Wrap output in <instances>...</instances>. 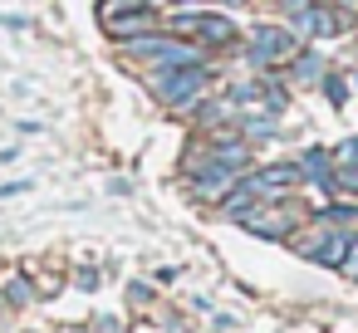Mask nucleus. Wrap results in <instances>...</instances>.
I'll use <instances>...</instances> for the list:
<instances>
[{
	"label": "nucleus",
	"instance_id": "nucleus-1",
	"mask_svg": "<svg viewBox=\"0 0 358 333\" xmlns=\"http://www.w3.org/2000/svg\"><path fill=\"white\" fill-rule=\"evenodd\" d=\"M128 59H152L157 69H172V64H201V50L177 40V35H157V30H143V35H128L118 40Z\"/></svg>",
	"mask_w": 358,
	"mask_h": 333
},
{
	"label": "nucleus",
	"instance_id": "nucleus-2",
	"mask_svg": "<svg viewBox=\"0 0 358 333\" xmlns=\"http://www.w3.org/2000/svg\"><path fill=\"white\" fill-rule=\"evenodd\" d=\"M148 89L167 103V108H192L206 94V69L201 64H172V69H152Z\"/></svg>",
	"mask_w": 358,
	"mask_h": 333
},
{
	"label": "nucleus",
	"instance_id": "nucleus-3",
	"mask_svg": "<svg viewBox=\"0 0 358 333\" xmlns=\"http://www.w3.org/2000/svg\"><path fill=\"white\" fill-rule=\"evenodd\" d=\"M299 54V35L285 25H255L250 30V64L270 69V64H289Z\"/></svg>",
	"mask_w": 358,
	"mask_h": 333
},
{
	"label": "nucleus",
	"instance_id": "nucleus-4",
	"mask_svg": "<svg viewBox=\"0 0 358 333\" xmlns=\"http://www.w3.org/2000/svg\"><path fill=\"white\" fill-rule=\"evenodd\" d=\"M236 182H241V167H231V162H221V157H206V162L192 167V196L216 201V196H226Z\"/></svg>",
	"mask_w": 358,
	"mask_h": 333
},
{
	"label": "nucleus",
	"instance_id": "nucleus-5",
	"mask_svg": "<svg viewBox=\"0 0 358 333\" xmlns=\"http://www.w3.org/2000/svg\"><path fill=\"white\" fill-rule=\"evenodd\" d=\"M167 30L172 35H196L201 45H231L236 40V25L221 20V15H172Z\"/></svg>",
	"mask_w": 358,
	"mask_h": 333
},
{
	"label": "nucleus",
	"instance_id": "nucleus-6",
	"mask_svg": "<svg viewBox=\"0 0 358 333\" xmlns=\"http://www.w3.org/2000/svg\"><path fill=\"white\" fill-rule=\"evenodd\" d=\"M343 25H348L343 10H324V6H314V0H309L304 10L289 15V30H294V35H324V40H329V35H338Z\"/></svg>",
	"mask_w": 358,
	"mask_h": 333
},
{
	"label": "nucleus",
	"instance_id": "nucleus-7",
	"mask_svg": "<svg viewBox=\"0 0 358 333\" xmlns=\"http://www.w3.org/2000/svg\"><path fill=\"white\" fill-rule=\"evenodd\" d=\"M294 221H299V216H285V206H260V201L241 216V225H245V230L270 235V240H285V235L294 230Z\"/></svg>",
	"mask_w": 358,
	"mask_h": 333
},
{
	"label": "nucleus",
	"instance_id": "nucleus-8",
	"mask_svg": "<svg viewBox=\"0 0 358 333\" xmlns=\"http://www.w3.org/2000/svg\"><path fill=\"white\" fill-rule=\"evenodd\" d=\"M113 40H128V35H143V30H157L162 20L152 15V6H138V10H118V15H103L99 20Z\"/></svg>",
	"mask_w": 358,
	"mask_h": 333
},
{
	"label": "nucleus",
	"instance_id": "nucleus-9",
	"mask_svg": "<svg viewBox=\"0 0 358 333\" xmlns=\"http://www.w3.org/2000/svg\"><path fill=\"white\" fill-rule=\"evenodd\" d=\"M343 250H348V240H343L338 230H324L319 240H309V245H299V255H304V260H314V265H334V269H338V260H343Z\"/></svg>",
	"mask_w": 358,
	"mask_h": 333
},
{
	"label": "nucleus",
	"instance_id": "nucleus-10",
	"mask_svg": "<svg viewBox=\"0 0 358 333\" xmlns=\"http://www.w3.org/2000/svg\"><path fill=\"white\" fill-rule=\"evenodd\" d=\"M299 177L329 191V186H334V157H329V152H319V147H309V152L299 157Z\"/></svg>",
	"mask_w": 358,
	"mask_h": 333
},
{
	"label": "nucleus",
	"instance_id": "nucleus-11",
	"mask_svg": "<svg viewBox=\"0 0 358 333\" xmlns=\"http://www.w3.org/2000/svg\"><path fill=\"white\" fill-rule=\"evenodd\" d=\"M236 133H241V138H255V142H265V138H275V113L241 118V123H236Z\"/></svg>",
	"mask_w": 358,
	"mask_h": 333
},
{
	"label": "nucleus",
	"instance_id": "nucleus-12",
	"mask_svg": "<svg viewBox=\"0 0 358 333\" xmlns=\"http://www.w3.org/2000/svg\"><path fill=\"white\" fill-rule=\"evenodd\" d=\"M289 64H294V79H324V59H319V54H304V50H299Z\"/></svg>",
	"mask_w": 358,
	"mask_h": 333
},
{
	"label": "nucleus",
	"instance_id": "nucleus-13",
	"mask_svg": "<svg viewBox=\"0 0 358 333\" xmlns=\"http://www.w3.org/2000/svg\"><path fill=\"white\" fill-rule=\"evenodd\" d=\"M319 221H329V225H348V221H358V206H353V201H334V206L319 211Z\"/></svg>",
	"mask_w": 358,
	"mask_h": 333
},
{
	"label": "nucleus",
	"instance_id": "nucleus-14",
	"mask_svg": "<svg viewBox=\"0 0 358 333\" xmlns=\"http://www.w3.org/2000/svg\"><path fill=\"white\" fill-rule=\"evenodd\" d=\"M138 6H152V0H99V20L118 15V10H138Z\"/></svg>",
	"mask_w": 358,
	"mask_h": 333
},
{
	"label": "nucleus",
	"instance_id": "nucleus-15",
	"mask_svg": "<svg viewBox=\"0 0 358 333\" xmlns=\"http://www.w3.org/2000/svg\"><path fill=\"white\" fill-rule=\"evenodd\" d=\"M324 94H329V103H334V108H343V103H348V94H343V79H338V74H324Z\"/></svg>",
	"mask_w": 358,
	"mask_h": 333
},
{
	"label": "nucleus",
	"instance_id": "nucleus-16",
	"mask_svg": "<svg viewBox=\"0 0 358 333\" xmlns=\"http://www.w3.org/2000/svg\"><path fill=\"white\" fill-rule=\"evenodd\" d=\"M334 186H338V191H358V167H348V162H343V172L334 177Z\"/></svg>",
	"mask_w": 358,
	"mask_h": 333
},
{
	"label": "nucleus",
	"instance_id": "nucleus-17",
	"mask_svg": "<svg viewBox=\"0 0 358 333\" xmlns=\"http://www.w3.org/2000/svg\"><path fill=\"white\" fill-rule=\"evenodd\" d=\"M334 162H348V167H358V138H348V142H338V152H334Z\"/></svg>",
	"mask_w": 358,
	"mask_h": 333
},
{
	"label": "nucleus",
	"instance_id": "nucleus-18",
	"mask_svg": "<svg viewBox=\"0 0 358 333\" xmlns=\"http://www.w3.org/2000/svg\"><path fill=\"white\" fill-rule=\"evenodd\" d=\"M338 269H343V274H353V279H358V245H353V240H348V255H343V260H338Z\"/></svg>",
	"mask_w": 358,
	"mask_h": 333
},
{
	"label": "nucleus",
	"instance_id": "nucleus-19",
	"mask_svg": "<svg viewBox=\"0 0 358 333\" xmlns=\"http://www.w3.org/2000/svg\"><path fill=\"white\" fill-rule=\"evenodd\" d=\"M6 294H10L15 304H25V299H30V284H25V279H10V284H6Z\"/></svg>",
	"mask_w": 358,
	"mask_h": 333
},
{
	"label": "nucleus",
	"instance_id": "nucleus-20",
	"mask_svg": "<svg viewBox=\"0 0 358 333\" xmlns=\"http://www.w3.org/2000/svg\"><path fill=\"white\" fill-rule=\"evenodd\" d=\"M0 25H10V30H25V15H0Z\"/></svg>",
	"mask_w": 358,
	"mask_h": 333
},
{
	"label": "nucleus",
	"instance_id": "nucleus-21",
	"mask_svg": "<svg viewBox=\"0 0 358 333\" xmlns=\"http://www.w3.org/2000/svg\"><path fill=\"white\" fill-rule=\"evenodd\" d=\"M309 0H285V15H294V10H304Z\"/></svg>",
	"mask_w": 358,
	"mask_h": 333
},
{
	"label": "nucleus",
	"instance_id": "nucleus-22",
	"mask_svg": "<svg viewBox=\"0 0 358 333\" xmlns=\"http://www.w3.org/2000/svg\"><path fill=\"white\" fill-rule=\"evenodd\" d=\"M15 191H25V182H15V186H0V196H15Z\"/></svg>",
	"mask_w": 358,
	"mask_h": 333
},
{
	"label": "nucleus",
	"instance_id": "nucleus-23",
	"mask_svg": "<svg viewBox=\"0 0 358 333\" xmlns=\"http://www.w3.org/2000/svg\"><path fill=\"white\" fill-rule=\"evenodd\" d=\"M172 6H192V0H172Z\"/></svg>",
	"mask_w": 358,
	"mask_h": 333
},
{
	"label": "nucleus",
	"instance_id": "nucleus-24",
	"mask_svg": "<svg viewBox=\"0 0 358 333\" xmlns=\"http://www.w3.org/2000/svg\"><path fill=\"white\" fill-rule=\"evenodd\" d=\"M221 6H236V0H221Z\"/></svg>",
	"mask_w": 358,
	"mask_h": 333
}]
</instances>
